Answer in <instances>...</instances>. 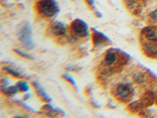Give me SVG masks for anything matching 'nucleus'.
I'll use <instances>...</instances> for the list:
<instances>
[{"mask_svg":"<svg viewBox=\"0 0 157 118\" xmlns=\"http://www.w3.org/2000/svg\"><path fill=\"white\" fill-rule=\"evenodd\" d=\"M129 61L128 54L116 49H109L104 56L101 66L105 73H114L123 68Z\"/></svg>","mask_w":157,"mask_h":118,"instance_id":"obj_1","label":"nucleus"},{"mask_svg":"<svg viewBox=\"0 0 157 118\" xmlns=\"http://www.w3.org/2000/svg\"><path fill=\"white\" fill-rule=\"evenodd\" d=\"M35 9L37 14L45 19H53L60 12V6L56 0H39Z\"/></svg>","mask_w":157,"mask_h":118,"instance_id":"obj_2","label":"nucleus"},{"mask_svg":"<svg viewBox=\"0 0 157 118\" xmlns=\"http://www.w3.org/2000/svg\"><path fill=\"white\" fill-rule=\"evenodd\" d=\"M112 93L119 102L122 103H127L131 101L135 91L131 84L128 82H121L113 86Z\"/></svg>","mask_w":157,"mask_h":118,"instance_id":"obj_3","label":"nucleus"},{"mask_svg":"<svg viewBox=\"0 0 157 118\" xmlns=\"http://www.w3.org/2000/svg\"><path fill=\"white\" fill-rule=\"evenodd\" d=\"M90 34L89 26L81 19H75L70 25V35L73 39H84Z\"/></svg>","mask_w":157,"mask_h":118,"instance_id":"obj_4","label":"nucleus"},{"mask_svg":"<svg viewBox=\"0 0 157 118\" xmlns=\"http://www.w3.org/2000/svg\"><path fill=\"white\" fill-rule=\"evenodd\" d=\"M18 39L22 43L23 47L27 50L33 49L35 47L32 40V30L29 24L24 25L18 32Z\"/></svg>","mask_w":157,"mask_h":118,"instance_id":"obj_5","label":"nucleus"},{"mask_svg":"<svg viewBox=\"0 0 157 118\" xmlns=\"http://www.w3.org/2000/svg\"><path fill=\"white\" fill-rule=\"evenodd\" d=\"M92 41L94 48H102V47L110 45L112 43L111 39L107 36L95 29H92Z\"/></svg>","mask_w":157,"mask_h":118,"instance_id":"obj_6","label":"nucleus"},{"mask_svg":"<svg viewBox=\"0 0 157 118\" xmlns=\"http://www.w3.org/2000/svg\"><path fill=\"white\" fill-rule=\"evenodd\" d=\"M49 32L52 36L60 37V36H64L66 35L67 29L62 22L57 21V22H51L49 27Z\"/></svg>","mask_w":157,"mask_h":118,"instance_id":"obj_7","label":"nucleus"},{"mask_svg":"<svg viewBox=\"0 0 157 118\" xmlns=\"http://www.w3.org/2000/svg\"><path fill=\"white\" fill-rule=\"evenodd\" d=\"M141 41L149 42V43H157V28L147 27L141 31Z\"/></svg>","mask_w":157,"mask_h":118,"instance_id":"obj_8","label":"nucleus"},{"mask_svg":"<svg viewBox=\"0 0 157 118\" xmlns=\"http://www.w3.org/2000/svg\"><path fill=\"white\" fill-rule=\"evenodd\" d=\"M32 86H33L35 91H36V93L37 94V95L41 100L47 102H51V98L49 96L48 94L46 92V91L43 89V87H42L39 83L36 82V81H35V82H32Z\"/></svg>","mask_w":157,"mask_h":118,"instance_id":"obj_9","label":"nucleus"},{"mask_svg":"<svg viewBox=\"0 0 157 118\" xmlns=\"http://www.w3.org/2000/svg\"><path fill=\"white\" fill-rule=\"evenodd\" d=\"M132 78L135 83L139 85H142L146 81V75L145 73L142 71H137L134 73L132 75Z\"/></svg>","mask_w":157,"mask_h":118,"instance_id":"obj_10","label":"nucleus"},{"mask_svg":"<svg viewBox=\"0 0 157 118\" xmlns=\"http://www.w3.org/2000/svg\"><path fill=\"white\" fill-rule=\"evenodd\" d=\"M1 91H2V93L3 94V95H5L6 96L12 97L14 96L16 94H17V92L19 91V89H18L17 85H12V86L6 88L5 89L1 90Z\"/></svg>","mask_w":157,"mask_h":118,"instance_id":"obj_11","label":"nucleus"},{"mask_svg":"<svg viewBox=\"0 0 157 118\" xmlns=\"http://www.w3.org/2000/svg\"><path fill=\"white\" fill-rule=\"evenodd\" d=\"M3 69H5L6 71L7 72V73H9L10 74H11V75L13 76L14 77H17V78L25 79L27 77H26V75H25L24 73H22L21 72L14 69L12 68L11 66H4Z\"/></svg>","mask_w":157,"mask_h":118,"instance_id":"obj_12","label":"nucleus"},{"mask_svg":"<svg viewBox=\"0 0 157 118\" xmlns=\"http://www.w3.org/2000/svg\"><path fill=\"white\" fill-rule=\"evenodd\" d=\"M153 100H154V97L152 96L150 93H146L145 94L144 97L141 98V102L143 105V106H148L152 105V102H153Z\"/></svg>","mask_w":157,"mask_h":118,"instance_id":"obj_13","label":"nucleus"},{"mask_svg":"<svg viewBox=\"0 0 157 118\" xmlns=\"http://www.w3.org/2000/svg\"><path fill=\"white\" fill-rule=\"evenodd\" d=\"M142 107H144V106L141 104V101H136V102H132V103L129 105L128 109L131 113H136L137 111H140V109Z\"/></svg>","mask_w":157,"mask_h":118,"instance_id":"obj_14","label":"nucleus"},{"mask_svg":"<svg viewBox=\"0 0 157 118\" xmlns=\"http://www.w3.org/2000/svg\"><path fill=\"white\" fill-rule=\"evenodd\" d=\"M17 86L18 89H19V91L21 92H28L30 89L29 88V85L26 81H19L17 83Z\"/></svg>","mask_w":157,"mask_h":118,"instance_id":"obj_15","label":"nucleus"},{"mask_svg":"<svg viewBox=\"0 0 157 118\" xmlns=\"http://www.w3.org/2000/svg\"><path fill=\"white\" fill-rule=\"evenodd\" d=\"M61 77H62V78H64V80H65V81H67V82L70 83V84H71V85H72V86L74 87V88H75L77 89L76 83H75V80H74L73 77H71V76H70L69 74H68V73H65V74H63V75L61 76Z\"/></svg>","mask_w":157,"mask_h":118,"instance_id":"obj_16","label":"nucleus"},{"mask_svg":"<svg viewBox=\"0 0 157 118\" xmlns=\"http://www.w3.org/2000/svg\"><path fill=\"white\" fill-rule=\"evenodd\" d=\"M13 51H14L17 54H18V55H20V56H21V57H25V58L34 59V57H32L31 54H28V53H26V52H24L23 50H20V49H13Z\"/></svg>","mask_w":157,"mask_h":118,"instance_id":"obj_17","label":"nucleus"},{"mask_svg":"<svg viewBox=\"0 0 157 118\" xmlns=\"http://www.w3.org/2000/svg\"><path fill=\"white\" fill-rule=\"evenodd\" d=\"M8 84H9V81L7 78H2L1 80V90L5 89L6 88H7Z\"/></svg>","mask_w":157,"mask_h":118,"instance_id":"obj_18","label":"nucleus"},{"mask_svg":"<svg viewBox=\"0 0 157 118\" xmlns=\"http://www.w3.org/2000/svg\"><path fill=\"white\" fill-rule=\"evenodd\" d=\"M85 2H86V5L89 6L90 9L92 10H94L95 11H97L96 10H95V6H94V0H84Z\"/></svg>","mask_w":157,"mask_h":118,"instance_id":"obj_19","label":"nucleus"},{"mask_svg":"<svg viewBox=\"0 0 157 118\" xmlns=\"http://www.w3.org/2000/svg\"><path fill=\"white\" fill-rule=\"evenodd\" d=\"M149 18L153 20V21H155V22H157V9L150 13Z\"/></svg>","mask_w":157,"mask_h":118,"instance_id":"obj_20","label":"nucleus"},{"mask_svg":"<svg viewBox=\"0 0 157 118\" xmlns=\"http://www.w3.org/2000/svg\"><path fill=\"white\" fill-rule=\"evenodd\" d=\"M15 102H17V103H18V104H20V105H21V106H24V107H25V109H29V110H32V111H33V109H32V108H31L30 106H28L27 104H25V102H21V101H19V100H16V101H15Z\"/></svg>","mask_w":157,"mask_h":118,"instance_id":"obj_21","label":"nucleus"},{"mask_svg":"<svg viewBox=\"0 0 157 118\" xmlns=\"http://www.w3.org/2000/svg\"><path fill=\"white\" fill-rule=\"evenodd\" d=\"M30 95H31L30 94L26 92V93H25V95H24V97H23V100L25 101V100H27V99H29V98H30Z\"/></svg>","mask_w":157,"mask_h":118,"instance_id":"obj_22","label":"nucleus"},{"mask_svg":"<svg viewBox=\"0 0 157 118\" xmlns=\"http://www.w3.org/2000/svg\"><path fill=\"white\" fill-rule=\"evenodd\" d=\"M156 103H157V97H156Z\"/></svg>","mask_w":157,"mask_h":118,"instance_id":"obj_23","label":"nucleus"}]
</instances>
